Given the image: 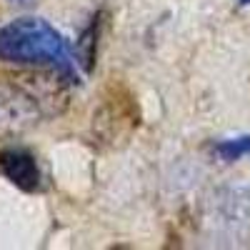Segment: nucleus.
Returning a JSON list of instances; mask_svg holds the SVG:
<instances>
[{
  "label": "nucleus",
  "instance_id": "f257e3e1",
  "mask_svg": "<svg viewBox=\"0 0 250 250\" xmlns=\"http://www.w3.org/2000/svg\"><path fill=\"white\" fill-rule=\"evenodd\" d=\"M0 60L15 65H48L65 78L75 75V60L65 38L43 18H18L0 28Z\"/></svg>",
  "mask_w": 250,
  "mask_h": 250
},
{
  "label": "nucleus",
  "instance_id": "f03ea898",
  "mask_svg": "<svg viewBox=\"0 0 250 250\" xmlns=\"http://www.w3.org/2000/svg\"><path fill=\"white\" fill-rule=\"evenodd\" d=\"M0 170H3V175L18 185L20 190H35V188L40 185V170H38V163L35 158L28 153V150H5L0 153Z\"/></svg>",
  "mask_w": 250,
  "mask_h": 250
},
{
  "label": "nucleus",
  "instance_id": "7ed1b4c3",
  "mask_svg": "<svg viewBox=\"0 0 250 250\" xmlns=\"http://www.w3.org/2000/svg\"><path fill=\"white\" fill-rule=\"evenodd\" d=\"M213 155H218L225 163H235L240 158H250V135H240V138L215 143L213 145Z\"/></svg>",
  "mask_w": 250,
  "mask_h": 250
},
{
  "label": "nucleus",
  "instance_id": "20e7f679",
  "mask_svg": "<svg viewBox=\"0 0 250 250\" xmlns=\"http://www.w3.org/2000/svg\"><path fill=\"white\" fill-rule=\"evenodd\" d=\"M240 5H250V0H240Z\"/></svg>",
  "mask_w": 250,
  "mask_h": 250
},
{
  "label": "nucleus",
  "instance_id": "39448f33",
  "mask_svg": "<svg viewBox=\"0 0 250 250\" xmlns=\"http://www.w3.org/2000/svg\"><path fill=\"white\" fill-rule=\"evenodd\" d=\"M13 3H25V0H13Z\"/></svg>",
  "mask_w": 250,
  "mask_h": 250
}]
</instances>
